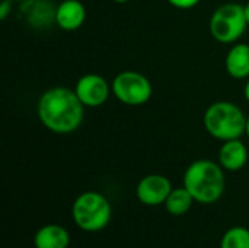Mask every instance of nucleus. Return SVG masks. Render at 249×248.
I'll return each mask as SVG.
<instances>
[{"mask_svg":"<svg viewBox=\"0 0 249 248\" xmlns=\"http://www.w3.org/2000/svg\"><path fill=\"white\" fill-rule=\"evenodd\" d=\"M85 108L74 89L67 86H53L36 101V115L41 124L55 134L74 133L83 123Z\"/></svg>","mask_w":249,"mask_h":248,"instance_id":"nucleus-1","label":"nucleus"},{"mask_svg":"<svg viewBox=\"0 0 249 248\" xmlns=\"http://www.w3.org/2000/svg\"><path fill=\"white\" fill-rule=\"evenodd\" d=\"M182 186L200 205H212L222 199L226 189L225 170L219 162L197 159L191 162L182 177Z\"/></svg>","mask_w":249,"mask_h":248,"instance_id":"nucleus-2","label":"nucleus"},{"mask_svg":"<svg viewBox=\"0 0 249 248\" xmlns=\"http://www.w3.org/2000/svg\"><path fill=\"white\" fill-rule=\"evenodd\" d=\"M247 118L244 110L231 101H216L210 104L203 115L206 132L216 140L226 142L241 139L245 134Z\"/></svg>","mask_w":249,"mask_h":248,"instance_id":"nucleus-3","label":"nucleus"},{"mask_svg":"<svg viewBox=\"0 0 249 248\" xmlns=\"http://www.w3.org/2000/svg\"><path fill=\"white\" fill-rule=\"evenodd\" d=\"M74 225L83 232H99L108 227L112 218V206L108 197L99 191L79 194L71 206Z\"/></svg>","mask_w":249,"mask_h":248,"instance_id":"nucleus-4","label":"nucleus"},{"mask_svg":"<svg viewBox=\"0 0 249 248\" xmlns=\"http://www.w3.org/2000/svg\"><path fill=\"white\" fill-rule=\"evenodd\" d=\"M248 26L244 4L235 1H229L219 6L213 12L209 23L212 37L220 44L238 42Z\"/></svg>","mask_w":249,"mask_h":248,"instance_id":"nucleus-5","label":"nucleus"},{"mask_svg":"<svg viewBox=\"0 0 249 248\" xmlns=\"http://www.w3.org/2000/svg\"><path fill=\"white\" fill-rule=\"evenodd\" d=\"M112 95L124 105L140 107L150 101L153 95L152 82L140 72H120L111 82Z\"/></svg>","mask_w":249,"mask_h":248,"instance_id":"nucleus-6","label":"nucleus"},{"mask_svg":"<svg viewBox=\"0 0 249 248\" xmlns=\"http://www.w3.org/2000/svg\"><path fill=\"white\" fill-rule=\"evenodd\" d=\"M73 89L86 108L102 107L112 95L111 83L98 73H86L80 76Z\"/></svg>","mask_w":249,"mask_h":248,"instance_id":"nucleus-7","label":"nucleus"},{"mask_svg":"<svg viewBox=\"0 0 249 248\" xmlns=\"http://www.w3.org/2000/svg\"><path fill=\"white\" fill-rule=\"evenodd\" d=\"M172 189V183L168 177L162 174H149L137 183L136 197L144 206H160L165 205Z\"/></svg>","mask_w":249,"mask_h":248,"instance_id":"nucleus-8","label":"nucleus"},{"mask_svg":"<svg viewBox=\"0 0 249 248\" xmlns=\"http://www.w3.org/2000/svg\"><path fill=\"white\" fill-rule=\"evenodd\" d=\"M86 20V7L80 0H61L55 6V25L67 32L77 31Z\"/></svg>","mask_w":249,"mask_h":248,"instance_id":"nucleus-9","label":"nucleus"},{"mask_svg":"<svg viewBox=\"0 0 249 248\" xmlns=\"http://www.w3.org/2000/svg\"><path fill=\"white\" fill-rule=\"evenodd\" d=\"M248 158V148L245 142H242V139L223 142L217 153V162L222 165L225 171H229V172L241 171L247 165Z\"/></svg>","mask_w":249,"mask_h":248,"instance_id":"nucleus-10","label":"nucleus"},{"mask_svg":"<svg viewBox=\"0 0 249 248\" xmlns=\"http://www.w3.org/2000/svg\"><path fill=\"white\" fill-rule=\"evenodd\" d=\"M225 67L231 77L236 80H244L249 77V44L247 42H235L229 48Z\"/></svg>","mask_w":249,"mask_h":248,"instance_id":"nucleus-11","label":"nucleus"},{"mask_svg":"<svg viewBox=\"0 0 249 248\" xmlns=\"http://www.w3.org/2000/svg\"><path fill=\"white\" fill-rule=\"evenodd\" d=\"M70 241V232L58 224L44 225L34 235L35 248H69Z\"/></svg>","mask_w":249,"mask_h":248,"instance_id":"nucleus-12","label":"nucleus"},{"mask_svg":"<svg viewBox=\"0 0 249 248\" xmlns=\"http://www.w3.org/2000/svg\"><path fill=\"white\" fill-rule=\"evenodd\" d=\"M23 13L28 23L35 28H47L55 23V7L48 0H28Z\"/></svg>","mask_w":249,"mask_h":248,"instance_id":"nucleus-13","label":"nucleus"},{"mask_svg":"<svg viewBox=\"0 0 249 248\" xmlns=\"http://www.w3.org/2000/svg\"><path fill=\"white\" fill-rule=\"evenodd\" d=\"M194 197L191 196V193L182 186V187H177L172 189L171 194L168 196L166 202H165V209L169 215L172 216H182L187 212L191 210L193 205H194Z\"/></svg>","mask_w":249,"mask_h":248,"instance_id":"nucleus-14","label":"nucleus"},{"mask_svg":"<svg viewBox=\"0 0 249 248\" xmlns=\"http://www.w3.org/2000/svg\"><path fill=\"white\" fill-rule=\"evenodd\" d=\"M220 248H249V229L245 227H232L222 235Z\"/></svg>","mask_w":249,"mask_h":248,"instance_id":"nucleus-15","label":"nucleus"},{"mask_svg":"<svg viewBox=\"0 0 249 248\" xmlns=\"http://www.w3.org/2000/svg\"><path fill=\"white\" fill-rule=\"evenodd\" d=\"M171 6H174L175 9H179V10H188V9H193L196 7L197 4H200L201 0H166Z\"/></svg>","mask_w":249,"mask_h":248,"instance_id":"nucleus-16","label":"nucleus"},{"mask_svg":"<svg viewBox=\"0 0 249 248\" xmlns=\"http://www.w3.org/2000/svg\"><path fill=\"white\" fill-rule=\"evenodd\" d=\"M13 3L12 0H1L0 1V20H6L7 16L12 13Z\"/></svg>","mask_w":249,"mask_h":248,"instance_id":"nucleus-17","label":"nucleus"},{"mask_svg":"<svg viewBox=\"0 0 249 248\" xmlns=\"http://www.w3.org/2000/svg\"><path fill=\"white\" fill-rule=\"evenodd\" d=\"M244 95H245V99L249 102V77L245 82V86H244Z\"/></svg>","mask_w":249,"mask_h":248,"instance_id":"nucleus-18","label":"nucleus"},{"mask_svg":"<svg viewBox=\"0 0 249 248\" xmlns=\"http://www.w3.org/2000/svg\"><path fill=\"white\" fill-rule=\"evenodd\" d=\"M244 10H245V18H247L249 25V1H247V3L244 4Z\"/></svg>","mask_w":249,"mask_h":248,"instance_id":"nucleus-19","label":"nucleus"},{"mask_svg":"<svg viewBox=\"0 0 249 248\" xmlns=\"http://www.w3.org/2000/svg\"><path fill=\"white\" fill-rule=\"evenodd\" d=\"M245 136L249 139V115L248 118H247V127H245Z\"/></svg>","mask_w":249,"mask_h":248,"instance_id":"nucleus-20","label":"nucleus"},{"mask_svg":"<svg viewBox=\"0 0 249 248\" xmlns=\"http://www.w3.org/2000/svg\"><path fill=\"white\" fill-rule=\"evenodd\" d=\"M111 1H114V3H118V4H124V3H128L130 0H111Z\"/></svg>","mask_w":249,"mask_h":248,"instance_id":"nucleus-21","label":"nucleus"},{"mask_svg":"<svg viewBox=\"0 0 249 248\" xmlns=\"http://www.w3.org/2000/svg\"><path fill=\"white\" fill-rule=\"evenodd\" d=\"M60 1H61V0H60Z\"/></svg>","mask_w":249,"mask_h":248,"instance_id":"nucleus-22","label":"nucleus"}]
</instances>
